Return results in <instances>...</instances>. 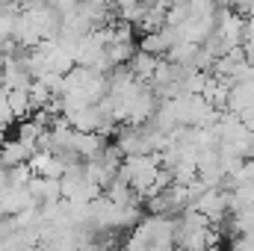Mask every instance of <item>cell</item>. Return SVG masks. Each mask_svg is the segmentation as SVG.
<instances>
[{
	"instance_id": "6da1fadb",
	"label": "cell",
	"mask_w": 254,
	"mask_h": 251,
	"mask_svg": "<svg viewBox=\"0 0 254 251\" xmlns=\"http://www.w3.org/2000/svg\"><path fill=\"white\" fill-rule=\"evenodd\" d=\"M157 60H160V57H154V54H148V51L136 48V51H133V57H130V63H127V68L133 71V77H136V80L148 83V80H151V74H154Z\"/></svg>"
}]
</instances>
